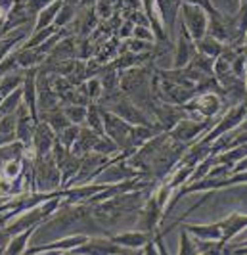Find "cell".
<instances>
[{
	"mask_svg": "<svg viewBox=\"0 0 247 255\" xmlns=\"http://www.w3.org/2000/svg\"><path fill=\"white\" fill-rule=\"evenodd\" d=\"M62 169L58 167L52 152L33 157V179L31 192H54L62 186Z\"/></svg>",
	"mask_w": 247,
	"mask_h": 255,
	"instance_id": "cell-1",
	"label": "cell"
},
{
	"mask_svg": "<svg viewBox=\"0 0 247 255\" xmlns=\"http://www.w3.org/2000/svg\"><path fill=\"white\" fill-rule=\"evenodd\" d=\"M180 13H182V23L186 25L188 33L192 35L195 42L201 40V38L207 35V25H209V17L207 12L195 4H188L182 2L180 4Z\"/></svg>",
	"mask_w": 247,
	"mask_h": 255,
	"instance_id": "cell-2",
	"label": "cell"
},
{
	"mask_svg": "<svg viewBox=\"0 0 247 255\" xmlns=\"http://www.w3.org/2000/svg\"><path fill=\"white\" fill-rule=\"evenodd\" d=\"M88 240V234H73V236H65L60 240H54V242L42 244V246H35V248H29L27 246L25 254L27 255H39V254H54L60 255L64 252H71L73 248H77L81 244H84Z\"/></svg>",
	"mask_w": 247,
	"mask_h": 255,
	"instance_id": "cell-3",
	"label": "cell"
},
{
	"mask_svg": "<svg viewBox=\"0 0 247 255\" xmlns=\"http://www.w3.org/2000/svg\"><path fill=\"white\" fill-rule=\"evenodd\" d=\"M211 127V119H205V121H192V119H180L174 127L167 130L169 132V138L170 140H176V142H182V144H188V142H192L197 136V134H201V132H205L209 130Z\"/></svg>",
	"mask_w": 247,
	"mask_h": 255,
	"instance_id": "cell-4",
	"label": "cell"
},
{
	"mask_svg": "<svg viewBox=\"0 0 247 255\" xmlns=\"http://www.w3.org/2000/svg\"><path fill=\"white\" fill-rule=\"evenodd\" d=\"M222 98L217 92H201V94H194L188 102L184 104L186 112H195V114L203 115L205 119H211L213 115L221 110Z\"/></svg>",
	"mask_w": 247,
	"mask_h": 255,
	"instance_id": "cell-5",
	"label": "cell"
},
{
	"mask_svg": "<svg viewBox=\"0 0 247 255\" xmlns=\"http://www.w3.org/2000/svg\"><path fill=\"white\" fill-rule=\"evenodd\" d=\"M246 115H247V100L246 102H240L236 108H232L230 114L226 115L221 123L213 128L207 136H203V140H199L197 144H205V146H209L215 138H221L222 134H226L230 128H234L236 125H242V121H244Z\"/></svg>",
	"mask_w": 247,
	"mask_h": 255,
	"instance_id": "cell-6",
	"label": "cell"
},
{
	"mask_svg": "<svg viewBox=\"0 0 247 255\" xmlns=\"http://www.w3.org/2000/svg\"><path fill=\"white\" fill-rule=\"evenodd\" d=\"M35 119L31 117V112L27 110V106L23 102L19 104V108L15 110V140L21 142L23 146L31 148L33 146V134H35Z\"/></svg>",
	"mask_w": 247,
	"mask_h": 255,
	"instance_id": "cell-7",
	"label": "cell"
},
{
	"mask_svg": "<svg viewBox=\"0 0 247 255\" xmlns=\"http://www.w3.org/2000/svg\"><path fill=\"white\" fill-rule=\"evenodd\" d=\"M195 40L192 38V35L188 33V29L180 21L178 27V40L174 44V67L180 69L184 65H188V62L192 60V56L195 54Z\"/></svg>",
	"mask_w": 247,
	"mask_h": 255,
	"instance_id": "cell-8",
	"label": "cell"
},
{
	"mask_svg": "<svg viewBox=\"0 0 247 255\" xmlns=\"http://www.w3.org/2000/svg\"><path fill=\"white\" fill-rule=\"evenodd\" d=\"M56 142V132L52 127L40 119L35 127V134H33V152L35 155H46L52 152V146Z\"/></svg>",
	"mask_w": 247,
	"mask_h": 255,
	"instance_id": "cell-9",
	"label": "cell"
},
{
	"mask_svg": "<svg viewBox=\"0 0 247 255\" xmlns=\"http://www.w3.org/2000/svg\"><path fill=\"white\" fill-rule=\"evenodd\" d=\"M156 236V232H150V230H130V232H123V234H113L109 236L111 242L119 244L123 248H129V250H138L144 248L148 242H152Z\"/></svg>",
	"mask_w": 247,
	"mask_h": 255,
	"instance_id": "cell-10",
	"label": "cell"
},
{
	"mask_svg": "<svg viewBox=\"0 0 247 255\" xmlns=\"http://www.w3.org/2000/svg\"><path fill=\"white\" fill-rule=\"evenodd\" d=\"M31 33H33V25L17 27V29H13V31H10V33H6L4 37H0V62H2V60H4L15 46H17V44H21Z\"/></svg>",
	"mask_w": 247,
	"mask_h": 255,
	"instance_id": "cell-11",
	"label": "cell"
},
{
	"mask_svg": "<svg viewBox=\"0 0 247 255\" xmlns=\"http://www.w3.org/2000/svg\"><path fill=\"white\" fill-rule=\"evenodd\" d=\"M100 136L102 134H98V132H94L90 127H81L79 130V136L77 140L73 142V146H71V150L69 152L73 153V155H84V153L92 152V148H94V144L100 140Z\"/></svg>",
	"mask_w": 247,
	"mask_h": 255,
	"instance_id": "cell-12",
	"label": "cell"
},
{
	"mask_svg": "<svg viewBox=\"0 0 247 255\" xmlns=\"http://www.w3.org/2000/svg\"><path fill=\"white\" fill-rule=\"evenodd\" d=\"M39 119L42 121H46L52 130L56 134H60L64 128H67L69 125H73L69 119H67V115L64 114V110H62V106H58V108H52V110H48V112H40L39 114Z\"/></svg>",
	"mask_w": 247,
	"mask_h": 255,
	"instance_id": "cell-13",
	"label": "cell"
},
{
	"mask_svg": "<svg viewBox=\"0 0 247 255\" xmlns=\"http://www.w3.org/2000/svg\"><path fill=\"white\" fill-rule=\"evenodd\" d=\"M15 54H17V67L19 69H29V67H40L42 62L46 60L44 54H40L37 48H15Z\"/></svg>",
	"mask_w": 247,
	"mask_h": 255,
	"instance_id": "cell-14",
	"label": "cell"
},
{
	"mask_svg": "<svg viewBox=\"0 0 247 255\" xmlns=\"http://www.w3.org/2000/svg\"><path fill=\"white\" fill-rule=\"evenodd\" d=\"M39 230L37 229H27V230H21V232H17V234H13L10 244H8V248H6V252L4 254L8 255H19V254H25L27 246H29V238L35 234Z\"/></svg>",
	"mask_w": 247,
	"mask_h": 255,
	"instance_id": "cell-15",
	"label": "cell"
},
{
	"mask_svg": "<svg viewBox=\"0 0 247 255\" xmlns=\"http://www.w3.org/2000/svg\"><path fill=\"white\" fill-rule=\"evenodd\" d=\"M62 6H64V0H54L50 6H46L42 12H39V15H37V23L33 25V31H40V29H44V27L52 25Z\"/></svg>",
	"mask_w": 247,
	"mask_h": 255,
	"instance_id": "cell-16",
	"label": "cell"
},
{
	"mask_svg": "<svg viewBox=\"0 0 247 255\" xmlns=\"http://www.w3.org/2000/svg\"><path fill=\"white\" fill-rule=\"evenodd\" d=\"M222 48H224V44H222L221 40L213 38L211 35H205V37L201 38V40H197V42H195V50L199 52V54H203V56H209V58H213V60L221 56Z\"/></svg>",
	"mask_w": 247,
	"mask_h": 255,
	"instance_id": "cell-17",
	"label": "cell"
},
{
	"mask_svg": "<svg viewBox=\"0 0 247 255\" xmlns=\"http://www.w3.org/2000/svg\"><path fill=\"white\" fill-rule=\"evenodd\" d=\"M79 167H81V157H79V155H73V153L69 152L65 163L62 165V184H60L62 188H67V186L73 182V179L77 177V173H79Z\"/></svg>",
	"mask_w": 247,
	"mask_h": 255,
	"instance_id": "cell-18",
	"label": "cell"
},
{
	"mask_svg": "<svg viewBox=\"0 0 247 255\" xmlns=\"http://www.w3.org/2000/svg\"><path fill=\"white\" fill-rule=\"evenodd\" d=\"M15 142V114L0 117V146Z\"/></svg>",
	"mask_w": 247,
	"mask_h": 255,
	"instance_id": "cell-19",
	"label": "cell"
},
{
	"mask_svg": "<svg viewBox=\"0 0 247 255\" xmlns=\"http://www.w3.org/2000/svg\"><path fill=\"white\" fill-rule=\"evenodd\" d=\"M23 102V89H15L13 92H10L2 102H0V117L4 115L15 114V110L19 108V104Z\"/></svg>",
	"mask_w": 247,
	"mask_h": 255,
	"instance_id": "cell-20",
	"label": "cell"
},
{
	"mask_svg": "<svg viewBox=\"0 0 247 255\" xmlns=\"http://www.w3.org/2000/svg\"><path fill=\"white\" fill-rule=\"evenodd\" d=\"M86 121H88V127H90L94 132H98V134L104 136L105 134L104 119H102V112H100V108H98L96 102H90L86 106Z\"/></svg>",
	"mask_w": 247,
	"mask_h": 255,
	"instance_id": "cell-21",
	"label": "cell"
},
{
	"mask_svg": "<svg viewBox=\"0 0 247 255\" xmlns=\"http://www.w3.org/2000/svg\"><path fill=\"white\" fill-rule=\"evenodd\" d=\"M64 114L73 125H81L86 121V106H79V104H67L64 106Z\"/></svg>",
	"mask_w": 247,
	"mask_h": 255,
	"instance_id": "cell-22",
	"label": "cell"
},
{
	"mask_svg": "<svg viewBox=\"0 0 247 255\" xmlns=\"http://www.w3.org/2000/svg\"><path fill=\"white\" fill-rule=\"evenodd\" d=\"M79 12V6H73V4H65L60 8V12L56 15V19H54V25L56 27H65L69 25L71 21H73V17L77 15Z\"/></svg>",
	"mask_w": 247,
	"mask_h": 255,
	"instance_id": "cell-23",
	"label": "cell"
},
{
	"mask_svg": "<svg viewBox=\"0 0 247 255\" xmlns=\"http://www.w3.org/2000/svg\"><path fill=\"white\" fill-rule=\"evenodd\" d=\"M92 152H96V153H104V155H113V153H117L121 152L119 150V146H117V142L115 140H111L109 136H100V140L94 144V148H92Z\"/></svg>",
	"mask_w": 247,
	"mask_h": 255,
	"instance_id": "cell-24",
	"label": "cell"
},
{
	"mask_svg": "<svg viewBox=\"0 0 247 255\" xmlns=\"http://www.w3.org/2000/svg\"><path fill=\"white\" fill-rule=\"evenodd\" d=\"M79 130H81V127L79 125H69L67 128H64L60 134H56V138L64 144L67 150H71V146H73V142L77 140L79 136Z\"/></svg>",
	"mask_w": 247,
	"mask_h": 255,
	"instance_id": "cell-25",
	"label": "cell"
},
{
	"mask_svg": "<svg viewBox=\"0 0 247 255\" xmlns=\"http://www.w3.org/2000/svg\"><path fill=\"white\" fill-rule=\"evenodd\" d=\"M13 69H19L17 67V54H15V50H12L0 62V75H6V73L13 71Z\"/></svg>",
	"mask_w": 247,
	"mask_h": 255,
	"instance_id": "cell-26",
	"label": "cell"
},
{
	"mask_svg": "<svg viewBox=\"0 0 247 255\" xmlns=\"http://www.w3.org/2000/svg\"><path fill=\"white\" fill-rule=\"evenodd\" d=\"M52 2L54 0H25V8L33 17H37L39 12H42V10H44L46 6H50Z\"/></svg>",
	"mask_w": 247,
	"mask_h": 255,
	"instance_id": "cell-27",
	"label": "cell"
},
{
	"mask_svg": "<svg viewBox=\"0 0 247 255\" xmlns=\"http://www.w3.org/2000/svg\"><path fill=\"white\" fill-rule=\"evenodd\" d=\"M178 254H197V250H195V242L190 240V236H188V230L180 229V250H178Z\"/></svg>",
	"mask_w": 247,
	"mask_h": 255,
	"instance_id": "cell-28",
	"label": "cell"
},
{
	"mask_svg": "<svg viewBox=\"0 0 247 255\" xmlns=\"http://www.w3.org/2000/svg\"><path fill=\"white\" fill-rule=\"evenodd\" d=\"M132 37L140 38V40H148V42H154V40H156L154 33L150 31V27H142V25H134V29H132Z\"/></svg>",
	"mask_w": 247,
	"mask_h": 255,
	"instance_id": "cell-29",
	"label": "cell"
},
{
	"mask_svg": "<svg viewBox=\"0 0 247 255\" xmlns=\"http://www.w3.org/2000/svg\"><path fill=\"white\" fill-rule=\"evenodd\" d=\"M13 2L15 0H0V27L4 23V19H6V15L10 12V8L13 6Z\"/></svg>",
	"mask_w": 247,
	"mask_h": 255,
	"instance_id": "cell-30",
	"label": "cell"
},
{
	"mask_svg": "<svg viewBox=\"0 0 247 255\" xmlns=\"http://www.w3.org/2000/svg\"><path fill=\"white\" fill-rule=\"evenodd\" d=\"M10 240H12V234H10L6 229H0V254L6 252V248H8Z\"/></svg>",
	"mask_w": 247,
	"mask_h": 255,
	"instance_id": "cell-31",
	"label": "cell"
},
{
	"mask_svg": "<svg viewBox=\"0 0 247 255\" xmlns=\"http://www.w3.org/2000/svg\"><path fill=\"white\" fill-rule=\"evenodd\" d=\"M132 29H134V23H132L130 19H125L121 29H119V37H123V38L132 37Z\"/></svg>",
	"mask_w": 247,
	"mask_h": 255,
	"instance_id": "cell-32",
	"label": "cell"
},
{
	"mask_svg": "<svg viewBox=\"0 0 247 255\" xmlns=\"http://www.w3.org/2000/svg\"><path fill=\"white\" fill-rule=\"evenodd\" d=\"M98 0H79V8L81 10H86V8H94Z\"/></svg>",
	"mask_w": 247,
	"mask_h": 255,
	"instance_id": "cell-33",
	"label": "cell"
},
{
	"mask_svg": "<svg viewBox=\"0 0 247 255\" xmlns=\"http://www.w3.org/2000/svg\"><path fill=\"white\" fill-rule=\"evenodd\" d=\"M65 4H73V6H79V0H64Z\"/></svg>",
	"mask_w": 247,
	"mask_h": 255,
	"instance_id": "cell-34",
	"label": "cell"
},
{
	"mask_svg": "<svg viewBox=\"0 0 247 255\" xmlns=\"http://www.w3.org/2000/svg\"><path fill=\"white\" fill-rule=\"evenodd\" d=\"M8 200H10V198H4V196H2V194H0V205H2V204H6V202H8Z\"/></svg>",
	"mask_w": 247,
	"mask_h": 255,
	"instance_id": "cell-35",
	"label": "cell"
},
{
	"mask_svg": "<svg viewBox=\"0 0 247 255\" xmlns=\"http://www.w3.org/2000/svg\"><path fill=\"white\" fill-rule=\"evenodd\" d=\"M246 54H247V42H246Z\"/></svg>",
	"mask_w": 247,
	"mask_h": 255,
	"instance_id": "cell-36",
	"label": "cell"
},
{
	"mask_svg": "<svg viewBox=\"0 0 247 255\" xmlns=\"http://www.w3.org/2000/svg\"><path fill=\"white\" fill-rule=\"evenodd\" d=\"M242 2H247V0H242Z\"/></svg>",
	"mask_w": 247,
	"mask_h": 255,
	"instance_id": "cell-37",
	"label": "cell"
}]
</instances>
